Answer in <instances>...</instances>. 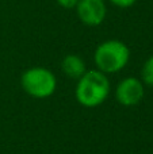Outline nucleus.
Wrapping results in <instances>:
<instances>
[{
	"instance_id": "nucleus-5",
	"label": "nucleus",
	"mask_w": 153,
	"mask_h": 154,
	"mask_svg": "<svg viewBox=\"0 0 153 154\" xmlns=\"http://www.w3.org/2000/svg\"><path fill=\"white\" fill-rule=\"evenodd\" d=\"M76 14L83 24L96 27L105 22L107 16V5L105 0H79Z\"/></svg>"
},
{
	"instance_id": "nucleus-6",
	"label": "nucleus",
	"mask_w": 153,
	"mask_h": 154,
	"mask_svg": "<svg viewBox=\"0 0 153 154\" xmlns=\"http://www.w3.org/2000/svg\"><path fill=\"white\" fill-rule=\"evenodd\" d=\"M61 70L69 79L79 80L88 69L86 66L84 60L80 56H77V54H68L61 61Z\"/></svg>"
},
{
	"instance_id": "nucleus-7",
	"label": "nucleus",
	"mask_w": 153,
	"mask_h": 154,
	"mask_svg": "<svg viewBox=\"0 0 153 154\" xmlns=\"http://www.w3.org/2000/svg\"><path fill=\"white\" fill-rule=\"evenodd\" d=\"M141 81L148 87H153V56H151L141 68Z\"/></svg>"
},
{
	"instance_id": "nucleus-1",
	"label": "nucleus",
	"mask_w": 153,
	"mask_h": 154,
	"mask_svg": "<svg viewBox=\"0 0 153 154\" xmlns=\"http://www.w3.org/2000/svg\"><path fill=\"white\" fill-rule=\"evenodd\" d=\"M111 91V82L106 73L98 69H88L75 88V97L80 106L86 108L99 107L107 100Z\"/></svg>"
},
{
	"instance_id": "nucleus-9",
	"label": "nucleus",
	"mask_w": 153,
	"mask_h": 154,
	"mask_svg": "<svg viewBox=\"0 0 153 154\" xmlns=\"http://www.w3.org/2000/svg\"><path fill=\"white\" fill-rule=\"evenodd\" d=\"M56 2L60 7L65 8V10H73V8H76L79 0H56Z\"/></svg>"
},
{
	"instance_id": "nucleus-2",
	"label": "nucleus",
	"mask_w": 153,
	"mask_h": 154,
	"mask_svg": "<svg viewBox=\"0 0 153 154\" xmlns=\"http://www.w3.org/2000/svg\"><path fill=\"white\" fill-rule=\"evenodd\" d=\"M130 61V49L119 39H107L96 46L94 64L98 70L106 75H115L123 70Z\"/></svg>"
},
{
	"instance_id": "nucleus-8",
	"label": "nucleus",
	"mask_w": 153,
	"mask_h": 154,
	"mask_svg": "<svg viewBox=\"0 0 153 154\" xmlns=\"http://www.w3.org/2000/svg\"><path fill=\"white\" fill-rule=\"evenodd\" d=\"M113 5L118 8H129L137 3V0H108Z\"/></svg>"
},
{
	"instance_id": "nucleus-3",
	"label": "nucleus",
	"mask_w": 153,
	"mask_h": 154,
	"mask_svg": "<svg viewBox=\"0 0 153 154\" xmlns=\"http://www.w3.org/2000/svg\"><path fill=\"white\" fill-rule=\"evenodd\" d=\"M20 85L29 96L34 99H48L56 92L57 79L50 69L43 66H33L23 72Z\"/></svg>"
},
{
	"instance_id": "nucleus-4",
	"label": "nucleus",
	"mask_w": 153,
	"mask_h": 154,
	"mask_svg": "<svg viewBox=\"0 0 153 154\" xmlns=\"http://www.w3.org/2000/svg\"><path fill=\"white\" fill-rule=\"evenodd\" d=\"M145 96V84L137 77H125L117 84L115 99L121 106L134 107Z\"/></svg>"
}]
</instances>
